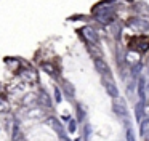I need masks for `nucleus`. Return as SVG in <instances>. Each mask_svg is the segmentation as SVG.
Instances as JSON below:
<instances>
[{"instance_id":"20e7f679","label":"nucleus","mask_w":149,"mask_h":141,"mask_svg":"<svg viewBox=\"0 0 149 141\" xmlns=\"http://www.w3.org/2000/svg\"><path fill=\"white\" fill-rule=\"evenodd\" d=\"M112 111L116 112L117 115H120V117L127 119V115H128V109H127V103L123 101L122 98H117L112 101Z\"/></svg>"},{"instance_id":"423d86ee","label":"nucleus","mask_w":149,"mask_h":141,"mask_svg":"<svg viewBox=\"0 0 149 141\" xmlns=\"http://www.w3.org/2000/svg\"><path fill=\"white\" fill-rule=\"evenodd\" d=\"M95 67H96V70L101 74L103 77H107V80H111V77H112V72H111L109 66H107L106 63H104L101 58H95Z\"/></svg>"},{"instance_id":"412c9836","label":"nucleus","mask_w":149,"mask_h":141,"mask_svg":"<svg viewBox=\"0 0 149 141\" xmlns=\"http://www.w3.org/2000/svg\"><path fill=\"white\" fill-rule=\"evenodd\" d=\"M90 135H91V127H90V125H85V140H87V141H90Z\"/></svg>"},{"instance_id":"f8f14e48","label":"nucleus","mask_w":149,"mask_h":141,"mask_svg":"<svg viewBox=\"0 0 149 141\" xmlns=\"http://www.w3.org/2000/svg\"><path fill=\"white\" fill-rule=\"evenodd\" d=\"M138 96H139L141 101H144L146 91H144V79H143V77H139V80H138Z\"/></svg>"},{"instance_id":"a211bd4d","label":"nucleus","mask_w":149,"mask_h":141,"mask_svg":"<svg viewBox=\"0 0 149 141\" xmlns=\"http://www.w3.org/2000/svg\"><path fill=\"white\" fill-rule=\"evenodd\" d=\"M141 69H143V63H139V64H136V66H133L132 67V74H133V77H136L139 72H141Z\"/></svg>"},{"instance_id":"7ed1b4c3","label":"nucleus","mask_w":149,"mask_h":141,"mask_svg":"<svg viewBox=\"0 0 149 141\" xmlns=\"http://www.w3.org/2000/svg\"><path fill=\"white\" fill-rule=\"evenodd\" d=\"M80 34L84 35V38L87 40V43L90 45V43H98V34H96V31H95L91 26H84V27L80 29Z\"/></svg>"},{"instance_id":"f03ea898","label":"nucleus","mask_w":149,"mask_h":141,"mask_svg":"<svg viewBox=\"0 0 149 141\" xmlns=\"http://www.w3.org/2000/svg\"><path fill=\"white\" fill-rule=\"evenodd\" d=\"M45 124H47V125H50V127H52L53 130H55L56 133L59 135V138H61V140L68 141V136H66V131H64V128H63L61 122H59L56 117H48V119L45 120Z\"/></svg>"},{"instance_id":"4be33fe9","label":"nucleus","mask_w":149,"mask_h":141,"mask_svg":"<svg viewBox=\"0 0 149 141\" xmlns=\"http://www.w3.org/2000/svg\"><path fill=\"white\" fill-rule=\"evenodd\" d=\"M55 101H56V104L61 103V90L59 88H55Z\"/></svg>"},{"instance_id":"6ab92c4d","label":"nucleus","mask_w":149,"mask_h":141,"mask_svg":"<svg viewBox=\"0 0 149 141\" xmlns=\"http://www.w3.org/2000/svg\"><path fill=\"white\" fill-rule=\"evenodd\" d=\"M13 140H15V141H23V136H21L19 128H18V127H15V131H13Z\"/></svg>"},{"instance_id":"393cba45","label":"nucleus","mask_w":149,"mask_h":141,"mask_svg":"<svg viewBox=\"0 0 149 141\" xmlns=\"http://www.w3.org/2000/svg\"><path fill=\"white\" fill-rule=\"evenodd\" d=\"M3 109H7V104H5L2 99H0V111H3Z\"/></svg>"},{"instance_id":"ddd939ff","label":"nucleus","mask_w":149,"mask_h":141,"mask_svg":"<svg viewBox=\"0 0 149 141\" xmlns=\"http://www.w3.org/2000/svg\"><path fill=\"white\" fill-rule=\"evenodd\" d=\"M135 8L138 10V13H139L141 16H149V6L146 5V3H143V2H141V3H136Z\"/></svg>"},{"instance_id":"39448f33","label":"nucleus","mask_w":149,"mask_h":141,"mask_svg":"<svg viewBox=\"0 0 149 141\" xmlns=\"http://www.w3.org/2000/svg\"><path fill=\"white\" fill-rule=\"evenodd\" d=\"M127 24L128 27L136 29V31H149V22L143 18H130Z\"/></svg>"},{"instance_id":"f3484780","label":"nucleus","mask_w":149,"mask_h":141,"mask_svg":"<svg viewBox=\"0 0 149 141\" xmlns=\"http://www.w3.org/2000/svg\"><path fill=\"white\" fill-rule=\"evenodd\" d=\"M23 103H24L26 106H29V104H34V103H39V99H37L36 95H27L26 98L23 99Z\"/></svg>"},{"instance_id":"6e6552de","label":"nucleus","mask_w":149,"mask_h":141,"mask_svg":"<svg viewBox=\"0 0 149 141\" xmlns=\"http://www.w3.org/2000/svg\"><path fill=\"white\" fill-rule=\"evenodd\" d=\"M104 87H106V93L111 98H114V99L119 98L120 93H119V90H117L116 83H112V80H104Z\"/></svg>"},{"instance_id":"5701e85b","label":"nucleus","mask_w":149,"mask_h":141,"mask_svg":"<svg viewBox=\"0 0 149 141\" xmlns=\"http://www.w3.org/2000/svg\"><path fill=\"white\" fill-rule=\"evenodd\" d=\"M69 131H75V120L74 119L69 120Z\"/></svg>"},{"instance_id":"0eeeda50","label":"nucleus","mask_w":149,"mask_h":141,"mask_svg":"<svg viewBox=\"0 0 149 141\" xmlns=\"http://www.w3.org/2000/svg\"><path fill=\"white\" fill-rule=\"evenodd\" d=\"M19 77L23 80H26V82H31V83L37 82V72L34 69H31V67H26V69L19 70Z\"/></svg>"},{"instance_id":"1a4fd4ad","label":"nucleus","mask_w":149,"mask_h":141,"mask_svg":"<svg viewBox=\"0 0 149 141\" xmlns=\"http://www.w3.org/2000/svg\"><path fill=\"white\" fill-rule=\"evenodd\" d=\"M125 59L128 64H132V66H136V64H139L141 61H139V53H136V51H127L125 54Z\"/></svg>"},{"instance_id":"f257e3e1","label":"nucleus","mask_w":149,"mask_h":141,"mask_svg":"<svg viewBox=\"0 0 149 141\" xmlns=\"http://www.w3.org/2000/svg\"><path fill=\"white\" fill-rule=\"evenodd\" d=\"M128 48L132 51H136V53H144V51L149 50V37L148 35H139V37H133L132 40L128 42Z\"/></svg>"},{"instance_id":"b1692460","label":"nucleus","mask_w":149,"mask_h":141,"mask_svg":"<svg viewBox=\"0 0 149 141\" xmlns=\"http://www.w3.org/2000/svg\"><path fill=\"white\" fill-rule=\"evenodd\" d=\"M144 117L149 120V103H144Z\"/></svg>"},{"instance_id":"9d476101","label":"nucleus","mask_w":149,"mask_h":141,"mask_svg":"<svg viewBox=\"0 0 149 141\" xmlns=\"http://www.w3.org/2000/svg\"><path fill=\"white\" fill-rule=\"evenodd\" d=\"M135 119H136V122H141V119L144 117V104H143V101H139V103H136V106H135Z\"/></svg>"},{"instance_id":"aec40b11","label":"nucleus","mask_w":149,"mask_h":141,"mask_svg":"<svg viewBox=\"0 0 149 141\" xmlns=\"http://www.w3.org/2000/svg\"><path fill=\"white\" fill-rule=\"evenodd\" d=\"M77 115H79V120H80V122L85 119V111L82 109L80 104H77Z\"/></svg>"},{"instance_id":"9b49d317","label":"nucleus","mask_w":149,"mask_h":141,"mask_svg":"<svg viewBox=\"0 0 149 141\" xmlns=\"http://www.w3.org/2000/svg\"><path fill=\"white\" fill-rule=\"evenodd\" d=\"M40 66H42V69L45 70V72L52 74V75H56V74H58V69H56V66H55V64H52V63H42Z\"/></svg>"},{"instance_id":"dca6fc26","label":"nucleus","mask_w":149,"mask_h":141,"mask_svg":"<svg viewBox=\"0 0 149 141\" xmlns=\"http://www.w3.org/2000/svg\"><path fill=\"white\" fill-rule=\"evenodd\" d=\"M125 127H127V141H135V135H133V130L130 127L128 120H125Z\"/></svg>"},{"instance_id":"2eb2a0df","label":"nucleus","mask_w":149,"mask_h":141,"mask_svg":"<svg viewBox=\"0 0 149 141\" xmlns=\"http://www.w3.org/2000/svg\"><path fill=\"white\" fill-rule=\"evenodd\" d=\"M39 103H42L43 106H47V107H50V106H52V101H50L48 95H47L45 91H42V93H40V98H39Z\"/></svg>"},{"instance_id":"4468645a","label":"nucleus","mask_w":149,"mask_h":141,"mask_svg":"<svg viewBox=\"0 0 149 141\" xmlns=\"http://www.w3.org/2000/svg\"><path fill=\"white\" fill-rule=\"evenodd\" d=\"M64 91L68 95V98H74L75 96V90H74V85L69 82H64Z\"/></svg>"}]
</instances>
